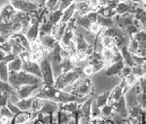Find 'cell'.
I'll return each instance as SVG.
<instances>
[{"label":"cell","mask_w":146,"mask_h":124,"mask_svg":"<svg viewBox=\"0 0 146 124\" xmlns=\"http://www.w3.org/2000/svg\"><path fill=\"white\" fill-rule=\"evenodd\" d=\"M37 98L43 100H49V101H53L56 103V104H66V103L70 102H75L78 104H83L84 102H86L90 97L86 98H79L76 97L72 94H68V93L63 92L62 90H58L55 88L54 86L49 87V86H44L41 90L39 91L38 94L36 95Z\"/></svg>","instance_id":"obj_1"},{"label":"cell","mask_w":146,"mask_h":124,"mask_svg":"<svg viewBox=\"0 0 146 124\" xmlns=\"http://www.w3.org/2000/svg\"><path fill=\"white\" fill-rule=\"evenodd\" d=\"M8 83L14 90H17L18 88L23 85H36V84H44L42 78L37 77L32 74L25 72L23 70L18 71H10L8 77Z\"/></svg>","instance_id":"obj_2"},{"label":"cell","mask_w":146,"mask_h":124,"mask_svg":"<svg viewBox=\"0 0 146 124\" xmlns=\"http://www.w3.org/2000/svg\"><path fill=\"white\" fill-rule=\"evenodd\" d=\"M83 76H86L84 74L83 70L79 68H76L74 70L68 71V72L62 73L60 76L55 79V83H54V87L58 90H62L63 88L66 86L72 85L76 82L77 80L80 79Z\"/></svg>","instance_id":"obj_3"},{"label":"cell","mask_w":146,"mask_h":124,"mask_svg":"<svg viewBox=\"0 0 146 124\" xmlns=\"http://www.w3.org/2000/svg\"><path fill=\"white\" fill-rule=\"evenodd\" d=\"M39 66H40V70H41L42 80L44 82V86H49V87L54 86L55 77H54L53 68H52L50 61H49L46 56L39 63Z\"/></svg>","instance_id":"obj_4"},{"label":"cell","mask_w":146,"mask_h":124,"mask_svg":"<svg viewBox=\"0 0 146 124\" xmlns=\"http://www.w3.org/2000/svg\"><path fill=\"white\" fill-rule=\"evenodd\" d=\"M12 6L19 12L31 13L39 9V5L33 0H11Z\"/></svg>","instance_id":"obj_5"},{"label":"cell","mask_w":146,"mask_h":124,"mask_svg":"<svg viewBox=\"0 0 146 124\" xmlns=\"http://www.w3.org/2000/svg\"><path fill=\"white\" fill-rule=\"evenodd\" d=\"M44 87V84H36V85H23L18 88L16 90L17 96L19 99H27V98L31 97H36V95L38 94L40 90Z\"/></svg>","instance_id":"obj_6"},{"label":"cell","mask_w":146,"mask_h":124,"mask_svg":"<svg viewBox=\"0 0 146 124\" xmlns=\"http://www.w3.org/2000/svg\"><path fill=\"white\" fill-rule=\"evenodd\" d=\"M112 109L114 113L118 114L121 118H128L129 117V109L127 107L126 100H125L124 96L117 101L115 104L112 105Z\"/></svg>","instance_id":"obj_7"},{"label":"cell","mask_w":146,"mask_h":124,"mask_svg":"<svg viewBox=\"0 0 146 124\" xmlns=\"http://www.w3.org/2000/svg\"><path fill=\"white\" fill-rule=\"evenodd\" d=\"M17 10L12 6L11 3L6 4L0 10V23H9L17 13Z\"/></svg>","instance_id":"obj_8"},{"label":"cell","mask_w":146,"mask_h":124,"mask_svg":"<svg viewBox=\"0 0 146 124\" xmlns=\"http://www.w3.org/2000/svg\"><path fill=\"white\" fill-rule=\"evenodd\" d=\"M40 44H41L42 48L45 51L46 54L51 52L52 50L56 47V45L58 43L56 40V38L53 35H44V36H39L38 38Z\"/></svg>","instance_id":"obj_9"},{"label":"cell","mask_w":146,"mask_h":124,"mask_svg":"<svg viewBox=\"0 0 146 124\" xmlns=\"http://www.w3.org/2000/svg\"><path fill=\"white\" fill-rule=\"evenodd\" d=\"M124 66L125 64L123 60L116 62V63H113L111 65L107 66L106 68H104V74L106 76H109V77H112V76H120Z\"/></svg>","instance_id":"obj_10"},{"label":"cell","mask_w":146,"mask_h":124,"mask_svg":"<svg viewBox=\"0 0 146 124\" xmlns=\"http://www.w3.org/2000/svg\"><path fill=\"white\" fill-rule=\"evenodd\" d=\"M39 27H40V23L37 21V22L31 23L29 25V27L27 28V30L25 32V35L30 43L36 41L39 38Z\"/></svg>","instance_id":"obj_11"},{"label":"cell","mask_w":146,"mask_h":124,"mask_svg":"<svg viewBox=\"0 0 146 124\" xmlns=\"http://www.w3.org/2000/svg\"><path fill=\"white\" fill-rule=\"evenodd\" d=\"M22 70L29 73V74H32L34 76H37V77L42 78L41 70H40V66H39L38 63H34V62L30 61V62H27V63L23 64Z\"/></svg>","instance_id":"obj_12"},{"label":"cell","mask_w":146,"mask_h":124,"mask_svg":"<svg viewBox=\"0 0 146 124\" xmlns=\"http://www.w3.org/2000/svg\"><path fill=\"white\" fill-rule=\"evenodd\" d=\"M124 96V88L121 85H117L116 87H114L113 89L110 91L109 96H108V102L107 105L112 106L113 104H115L117 101H119L122 97Z\"/></svg>","instance_id":"obj_13"},{"label":"cell","mask_w":146,"mask_h":124,"mask_svg":"<svg viewBox=\"0 0 146 124\" xmlns=\"http://www.w3.org/2000/svg\"><path fill=\"white\" fill-rule=\"evenodd\" d=\"M66 27H67V23H62V22L54 25L53 32H52V35L56 38V40L58 42H60V40H62V38L63 36V34H64Z\"/></svg>","instance_id":"obj_14"},{"label":"cell","mask_w":146,"mask_h":124,"mask_svg":"<svg viewBox=\"0 0 146 124\" xmlns=\"http://www.w3.org/2000/svg\"><path fill=\"white\" fill-rule=\"evenodd\" d=\"M8 41H9V43H10L11 46H12V54L16 55V56H19L21 53L27 51L25 47L21 44V42L19 41V40L15 36H13V35H12L11 37H9Z\"/></svg>","instance_id":"obj_15"},{"label":"cell","mask_w":146,"mask_h":124,"mask_svg":"<svg viewBox=\"0 0 146 124\" xmlns=\"http://www.w3.org/2000/svg\"><path fill=\"white\" fill-rule=\"evenodd\" d=\"M120 53L122 55V58H123L125 66H135V63H133V54L129 52V50L128 48V46H125L123 48L120 49Z\"/></svg>","instance_id":"obj_16"},{"label":"cell","mask_w":146,"mask_h":124,"mask_svg":"<svg viewBox=\"0 0 146 124\" xmlns=\"http://www.w3.org/2000/svg\"><path fill=\"white\" fill-rule=\"evenodd\" d=\"M75 10L79 14V16H86L87 14H89L90 12L94 11L87 1L75 2Z\"/></svg>","instance_id":"obj_17"},{"label":"cell","mask_w":146,"mask_h":124,"mask_svg":"<svg viewBox=\"0 0 146 124\" xmlns=\"http://www.w3.org/2000/svg\"><path fill=\"white\" fill-rule=\"evenodd\" d=\"M58 111V104H56V103L53 102V101H49V100H45L44 106L40 113H43V114H52Z\"/></svg>","instance_id":"obj_18"},{"label":"cell","mask_w":146,"mask_h":124,"mask_svg":"<svg viewBox=\"0 0 146 124\" xmlns=\"http://www.w3.org/2000/svg\"><path fill=\"white\" fill-rule=\"evenodd\" d=\"M82 104H78V103L75 102H70L66 103V104H58V111H67V113H73L74 111H76L77 109H80Z\"/></svg>","instance_id":"obj_19"},{"label":"cell","mask_w":146,"mask_h":124,"mask_svg":"<svg viewBox=\"0 0 146 124\" xmlns=\"http://www.w3.org/2000/svg\"><path fill=\"white\" fill-rule=\"evenodd\" d=\"M117 52H114L113 50L110 49H103L101 52V57L102 60L104 61V63L106 64V66H109L115 62V57H116Z\"/></svg>","instance_id":"obj_20"},{"label":"cell","mask_w":146,"mask_h":124,"mask_svg":"<svg viewBox=\"0 0 146 124\" xmlns=\"http://www.w3.org/2000/svg\"><path fill=\"white\" fill-rule=\"evenodd\" d=\"M75 11H76V10H75V2H73V3L69 7H67L65 10L62 11V23H67L68 22H69V21L73 18V16H74Z\"/></svg>","instance_id":"obj_21"},{"label":"cell","mask_w":146,"mask_h":124,"mask_svg":"<svg viewBox=\"0 0 146 124\" xmlns=\"http://www.w3.org/2000/svg\"><path fill=\"white\" fill-rule=\"evenodd\" d=\"M62 11L58 9V10L50 12L48 15V18H47V21L55 25L56 23L62 22Z\"/></svg>","instance_id":"obj_22"},{"label":"cell","mask_w":146,"mask_h":124,"mask_svg":"<svg viewBox=\"0 0 146 124\" xmlns=\"http://www.w3.org/2000/svg\"><path fill=\"white\" fill-rule=\"evenodd\" d=\"M133 39H135L142 50H146V30H139L136 34L133 35Z\"/></svg>","instance_id":"obj_23"},{"label":"cell","mask_w":146,"mask_h":124,"mask_svg":"<svg viewBox=\"0 0 146 124\" xmlns=\"http://www.w3.org/2000/svg\"><path fill=\"white\" fill-rule=\"evenodd\" d=\"M135 20H137L138 22L141 23V25H143L144 29H146V10L143 7H138L135 10V14H133Z\"/></svg>","instance_id":"obj_24"},{"label":"cell","mask_w":146,"mask_h":124,"mask_svg":"<svg viewBox=\"0 0 146 124\" xmlns=\"http://www.w3.org/2000/svg\"><path fill=\"white\" fill-rule=\"evenodd\" d=\"M46 56L45 51L43 48H40L37 50H33V51H30V61L34 62V63H40Z\"/></svg>","instance_id":"obj_25"},{"label":"cell","mask_w":146,"mask_h":124,"mask_svg":"<svg viewBox=\"0 0 146 124\" xmlns=\"http://www.w3.org/2000/svg\"><path fill=\"white\" fill-rule=\"evenodd\" d=\"M33 98L34 97L20 100V101L16 104V106H17L18 108L20 109V111H30V108H31V104H32V101H33Z\"/></svg>","instance_id":"obj_26"},{"label":"cell","mask_w":146,"mask_h":124,"mask_svg":"<svg viewBox=\"0 0 146 124\" xmlns=\"http://www.w3.org/2000/svg\"><path fill=\"white\" fill-rule=\"evenodd\" d=\"M7 66H8L9 72H10V71H15V72H18V71L22 70L23 62H22V60L20 59V57L17 56L14 61H12V62H10V63L7 64Z\"/></svg>","instance_id":"obj_27"},{"label":"cell","mask_w":146,"mask_h":124,"mask_svg":"<svg viewBox=\"0 0 146 124\" xmlns=\"http://www.w3.org/2000/svg\"><path fill=\"white\" fill-rule=\"evenodd\" d=\"M54 25L50 22L46 21L40 25L39 27V36H44V35H52V32H53Z\"/></svg>","instance_id":"obj_28"},{"label":"cell","mask_w":146,"mask_h":124,"mask_svg":"<svg viewBox=\"0 0 146 124\" xmlns=\"http://www.w3.org/2000/svg\"><path fill=\"white\" fill-rule=\"evenodd\" d=\"M44 102H45V100L34 97L33 101H32V104H31V108H30V111H31L32 113H39L44 106Z\"/></svg>","instance_id":"obj_29"},{"label":"cell","mask_w":146,"mask_h":124,"mask_svg":"<svg viewBox=\"0 0 146 124\" xmlns=\"http://www.w3.org/2000/svg\"><path fill=\"white\" fill-rule=\"evenodd\" d=\"M51 118L52 114H43L39 113L32 120V124H51Z\"/></svg>","instance_id":"obj_30"},{"label":"cell","mask_w":146,"mask_h":124,"mask_svg":"<svg viewBox=\"0 0 146 124\" xmlns=\"http://www.w3.org/2000/svg\"><path fill=\"white\" fill-rule=\"evenodd\" d=\"M96 23H98L100 27H104V28H109V27H114V25H115L113 19L104 18V17H102L100 15L98 16V21H96Z\"/></svg>","instance_id":"obj_31"},{"label":"cell","mask_w":146,"mask_h":124,"mask_svg":"<svg viewBox=\"0 0 146 124\" xmlns=\"http://www.w3.org/2000/svg\"><path fill=\"white\" fill-rule=\"evenodd\" d=\"M0 35L4 37H11L13 35L11 29V23H0Z\"/></svg>","instance_id":"obj_32"},{"label":"cell","mask_w":146,"mask_h":124,"mask_svg":"<svg viewBox=\"0 0 146 124\" xmlns=\"http://www.w3.org/2000/svg\"><path fill=\"white\" fill-rule=\"evenodd\" d=\"M101 42H102V46L104 49L114 50L115 48H116V44H115L114 39L110 36L102 35V37H101Z\"/></svg>","instance_id":"obj_33"},{"label":"cell","mask_w":146,"mask_h":124,"mask_svg":"<svg viewBox=\"0 0 146 124\" xmlns=\"http://www.w3.org/2000/svg\"><path fill=\"white\" fill-rule=\"evenodd\" d=\"M58 121H60V124H68L73 119L72 113H67V111H58Z\"/></svg>","instance_id":"obj_34"},{"label":"cell","mask_w":146,"mask_h":124,"mask_svg":"<svg viewBox=\"0 0 146 124\" xmlns=\"http://www.w3.org/2000/svg\"><path fill=\"white\" fill-rule=\"evenodd\" d=\"M109 93H110V92H105V93H103V94L98 95V97H96V98H95V102H96V106H98L100 109H101L102 107H104L105 105H107L108 96H109Z\"/></svg>","instance_id":"obj_35"},{"label":"cell","mask_w":146,"mask_h":124,"mask_svg":"<svg viewBox=\"0 0 146 124\" xmlns=\"http://www.w3.org/2000/svg\"><path fill=\"white\" fill-rule=\"evenodd\" d=\"M9 77V70L8 66L5 62H0V80L4 81V82H8Z\"/></svg>","instance_id":"obj_36"},{"label":"cell","mask_w":146,"mask_h":124,"mask_svg":"<svg viewBox=\"0 0 146 124\" xmlns=\"http://www.w3.org/2000/svg\"><path fill=\"white\" fill-rule=\"evenodd\" d=\"M92 23L88 20L86 16H80L79 18L76 19V25L80 27L86 28V29H90Z\"/></svg>","instance_id":"obj_37"},{"label":"cell","mask_w":146,"mask_h":124,"mask_svg":"<svg viewBox=\"0 0 146 124\" xmlns=\"http://www.w3.org/2000/svg\"><path fill=\"white\" fill-rule=\"evenodd\" d=\"M100 109H101V117H103L104 119H110L113 116V114H114L112 106H109V105H105Z\"/></svg>","instance_id":"obj_38"},{"label":"cell","mask_w":146,"mask_h":124,"mask_svg":"<svg viewBox=\"0 0 146 124\" xmlns=\"http://www.w3.org/2000/svg\"><path fill=\"white\" fill-rule=\"evenodd\" d=\"M45 7L49 12L58 10L60 9V0H47Z\"/></svg>","instance_id":"obj_39"},{"label":"cell","mask_w":146,"mask_h":124,"mask_svg":"<svg viewBox=\"0 0 146 124\" xmlns=\"http://www.w3.org/2000/svg\"><path fill=\"white\" fill-rule=\"evenodd\" d=\"M4 92L10 93L11 94V93L15 92V90L11 87V85L8 82H4V81L0 80V93H4Z\"/></svg>","instance_id":"obj_40"},{"label":"cell","mask_w":146,"mask_h":124,"mask_svg":"<svg viewBox=\"0 0 146 124\" xmlns=\"http://www.w3.org/2000/svg\"><path fill=\"white\" fill-rule=\"evenodd\" d=\"M124 79H125V81H126V83H127V86H128V87L129 88V87L133 86V85H135V83L137 82L138 80H139V78H137L135 74L131 73V74H129V76L125 77Z\"/></svg>","instance_id":"obj_41"},{"label":"cell","mask_w":146,"mask_h":124,"mask_svg":"<svg viewBox=\"0 0 146 124\" xmlns=\"http://www.w3.org/2000/svg\"><path fill=\"white\" fill-rule=\"evenodd\" d=\"M133 74H135L137 78H142L144 77V72H143V70L141 68V66H133V71H131Z\"/></svg>","instance_id":"obj_42"},{"label":"cell","mask_w":146,"mask_h":124,"mask_svg":"<svg viewBox=\"0 0 146 124\" xmlns=\"http://www.w3.org/2000/svg\"><path fill=\"white\" fill-rule=\"evenodd\" d=\"M9 96H10V93H0V108L7 106V103L9 101Z\"/></svg>","instance_id":"obj_43"},{"label":"cell","mask_w":146,"mask_h":124,"mask_svg":"<svg viewBox=\"0 0 146 124\" xmlns=\"http://www.w3.org/2000/svg\"><path fill=\"white\" fill-rule=\"evenodd\" d=\"M14 116V114L9 111V109L7 107H2L0 108V117H8L12 119Z\"/></svg>","instance_id":"obj_44"},{"label":"cell","mask_w":146,"mask_h":124,"mask_svg":"<svg viewBox=\"0 0 146 124\" xmlns=\"http://www.w3.org/2000/svg\"><path fill=\"white\" fill-rule=\"evenodd\" d=\"M0 50H1V51H3L5 54L12 53V46H11V44L9 43L8 40H7L6 42H4V43L0 44Z\"/></svg>","instance_id":"obj_45"},{"label":"cell","mask_w":146,"mask_h":124,"mask_svg":"<svg viewBox=\"0 0 146 124\" xmlns=\"http://www.w3.org/2000/svg\"><path fill=\"white\" fill-rule=\"evenodd\" d=\"M6 107L9 109V111H10L11 113L14 114V115L22 111H20V109H19L15 104H13V103H11L10 101H8V103H7V106H6Z\"/></svg>","instance_id":"obj_46"},{"label":"cell","mask_w":146,"mask_h":124,"mask_svg":"<svg viewBox=\"0 0 146 124\" xmlns=\"http://www.w3.org/2000/svg\"><path fill=\"white\" fill-rule=\"evenodd\" d=\"M138 105L140 107H142L143 109H146V92H142L137 98Z\"/></svg>","instance_id":"obj_47"},{"label":"cell","mask_w":146,"mask_h":124,"mask_svg":"<svg viewBox=\"0 0 146 124\" xmlns=\"http://www.w3.org/2000/svg\"><path fill=\"white\" fill-rule=\"evenodd\" d=\"M131 71H133V68H131V66H124V68H123V70H122V71H121V74H120V77H121V78L127 77V76H129V74H131Z\"/></svg>","instance_id":"obj_48"},{"label":"cell","mask_w":146,"mask_h":124,"mask_svg":"<svg viewBox=\"0 0 146 124\" xmlns=\"http://www.w3.org/2000/svg\"><path fill=\"white\" fill-rule=\"evenodd\" d=\"M20 59L22 60L23 64L27 63V62H30V52L29 51H25L23 53H21L19 55Z\"/></svg>","instance_id":"obj_49"},{"label":"cell","mask_w":146,"mask_h":124,"mask_svg":"<svg viewBox=\"0 0 146 124\" xmlns=\"http://www.w3.org/2000/svg\"><path fill=\"white\" fill-rule=\"evenodd\" d=\"M98 12H96V11L90 12V13L86 15V17L88 18V20L90 21L92 23H96V21H98Z\"/></svg>","instance_id":"obj_50"},{"label":"cell","mask_w":146,"mask_h":124,"mask_svg":"<svg viewBox=\"0 0 146 124\" xmlns=\"http://www.w3.org/2000/svg\"><path fill=\"white\" fill-rule=\"evenodd\" d=\"M87 2H88V4L90 5V7L94 11H98V9H100V7H98V2H100V0H87Z\"/></svg>","instance_id":"obj_51"},{"label":"cell","mask_w":146,"mask_h":124,"mask_svg":"<svg viewBox=\"0 0 146 124\" xmlns=\"http://www.w3.org/2000/svg\"><path fill=\"white\" fill-rule=\"evenodd\" d=\"M16 55H14V54H12V53H10V54H6V56L4 57V59H3V62H5L6 64H8V63H10V62H12V61H14V60L16 59Z\"/></svg>","instance_id":"obj_52"},{"label":"cell","mask_w":146,"mask_h":124,"mask_svg":"<svg viewBox=\"0 0 146 124\" xmlns=\"http://www.w3.org/2000/svg\"><path fill=\"white\" fill-rule=\"evenodd\" d=\"M58 111H56V113H52L51 124H60V121H58Z\"/></svg>","instance_id":"obj_53"},{"label":"cell","mask_w":146,"mask_h":124,"mask_svg":"<svg viewBox=\"0 0 146 124\" xmlns=\"http://www.w3.org/2000/svg\"><path fill=\"white\" fill-rule=\"evenodd\" d=\"M116 124H133V121L131 119L128 117V118H123V119H120L119 121H117Z\"/></svg>","instance_id":"obj_54"},{"label":"cell","mask_w":146,"mask_h":124,"mask_svg":"<svg viewBox=\"0 0 146 124\" xmlns=\"http://www.w3.org/2000/svg\"><path fill=\"white\" fill-rule=\"evenodd\" d=\"M11 0H0V10H1V8L3 6H5L6 4L10 3Z\"/></svg>","instance_id":"obj_55"},{"label":"cell","mask_w":146,"mask_h":124,"mask_svg":"<svg viewBox=\"0 0 146 124\" xmlns=\"http://www.w3.org/2000/svg\"><path fill=\"white\" fill-rule=\"evenodd\" d=\"M8 39H9V38L4 37V36H2V35H0V44H2V43H4V42H6Z\"/></svg>","instance_id":"obj_56"},{"label":"cell","mask_w":146,"mask_h":124,"mask_svg":"<svg viewBox=\"0 0 146 124\" xmlns=\"http://www.w3.org/2000/svg\"><path fill=\"white\" fill-rule=\"evenodd\" d=\"M104 124H116V122L110 118V119H105V123Z\"/></svg>","instance_id":"obj_57"},{"label":"cell","mask_w":146,"mask_h":124,"mask_svg":"<svg viewBox=\"0 0 146 124\" xmlns=\"http://www.w3.org/2000/svg\"><path fill=\"white\" fill-rule=\"evenodd\" d=\"M6 56V54L4 53L3 51H1V50H0V62H2L3 61V59H4V57Z\"/></svg>","instance_id":"obj_58"},{"label":"cell","mask_w":146,"mask_h":124,"mask_svg":"<svg viewBox=\"0 0 146 124\" xmlns=\"http://www.w3.org/2000/svg\"><path fill=\"white\" fill-rule=\"evenodd\" d=\"M140 66H141V68H142V70H143V72H144V77H146V63L142 64V65H140Z\"/></svg>","instance_id":"obj_59"},{"label":"cell","mask_w":146,"mask_h":124,"mask_svg":"<svg viewBox=\"0 0 146 124\" xmlns=\"http://www.w3.org/2000/svg\"><path fill=\"white\" fill-rule=\"evenodd\" d=\"M129 1H131V2H135V3H137V4H143V0H129Z\"/></svg>","instance_id":"obj_60"},{"label":"cell","mask_w":146,"mask_h":124,"mask_svg":"<svg viewBox=\"0 0 146 124\" xmlns=\"http://www.w3.org/2000/svg\"><path fill=\"white\" fill-rule=\"evenodd\" d=\"M74 1H75V0H74Z\"/></svg>","instance_id":"obj_61"}]
</instances>
